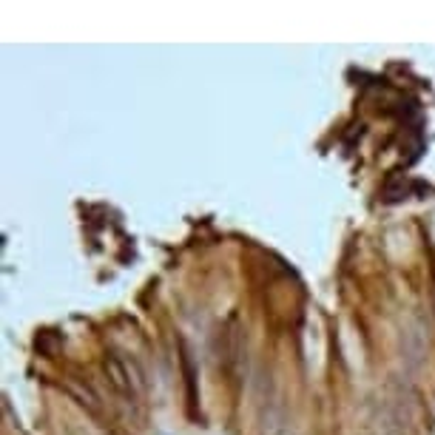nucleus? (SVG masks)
<instances>
[{"label": "nucleus", "mask_w": 435, "mask_h": 435, "mask_svg": "<svg viewBox=\"0 0 435 435\" xmlns=\"http://www.w3.org/2000/svg\"><path fill=\"white\" fill-rule=\"evenodd\" d=\"M160 435H165V433H160Z\"/></svg>", "instance_id": "f257e3e1"}]
</instances>
